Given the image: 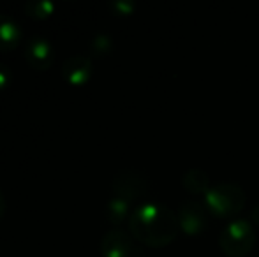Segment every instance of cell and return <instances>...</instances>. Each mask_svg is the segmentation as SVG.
Masks as SVG:
<instances>
[{"mask_svg": "<svg viewBox=\"0 0 259 257\" xmlns=\"http://www.w3.org/2000/svg\"><path fill=\"white\" fill-rule=\"evenodd\" d=\"M203 204L211 215L231 220V217L235 219L245 206V190L238 183H217L205 194Z\"/></svg>", "mask_w": 259, "mask_h": 257, "instance_id": "3", "label": "cell"}, {"mask_svg": "<svg viewBox=\"0 0 259 257\" xmlns=\"http://www.w3.org/2000/svg\"><path fill=\"white\" fill-rule=\"evenodd\" d=\"M111 46H113V39L108 34H97L92 39V42H90V53L97 57H103L111 49Z\"/></svg>", "mask_w": 259, "mask_h": 257, "instance_id": "13", "label": "cell"}, {"mask_svg": "<svg viewBox=\"0 0 259 257\" xmlns=\"http://www.w3.org/2000/svg\"><path fill=\"white\" fill-rule=\"evenodd\" d=\"M11 81H13V72L6 64L0 62V92L6 90L11 85Z\"/></svg>", "mask_w": 259, "mask_h": 257, "instance_id": "15", "label": "cell"}, {"mask_svg": "<svg viewBox=\"0 0 259 257\" xmlns=\"http://www.w3.org/2000/svg\"><path fill=\"white\" fill-rule=\"evenodd\" d=\"M127 224L131 236L152 248L169 245L180 231L178 215L160 201H145L138 204Z\"/></svg>", "mask_w": 259, "mask_h": 257, "instance_id": "1", "label": "cell"}, {"mask_svg": "<svg viewBox=\"0 0 259 257\" xmlns=\"http://www.w3.org/2000/svg\"><path fill=\"white\" fill-rule=\"evenodd\" d=\"M23 42V32L21 27L13 20L0 13V52H11L16 49Z\"/></svg>", "mask_w": 259, "mask_h": 257, "instance_id": "9", "label": "cell"}, {"mask_svg": "<svg viewBox=\"0 0 259 257\" xmlns=\"http://www.w3.org/2000/svg\"><path fill=\"white\" fill-rule=\"evenodd\" d=\"M133 210V202L127 199L116 197V195H111L106 202V217L113 226H120L122 222L129 220Z\"/></svg>", "mask_w": 259, "mask_h": 257, "instance_id": "11", "label": "cell"}, {"mask_svg": "<svg viewBox=\"0 0 259 257\" xmlns=\"http://www.w3.org/2000/svg\"><path fill=\"white\" fill-rule=\"evenodd\" d=\"M182 185L187 192H191L192 195H203L211 189V182L210 176L205 169L199 168H191L182 175Z\"/></svg>", "mask_w": 259, "mask_h": 257, "instance_id": "10", "label": "cell"}, {"mask_svg": "<svg viewBox=\"0 0 259 257\" xmlns=\"http://www.w3.org/2000/svg\"><path fill=\"white\" fill-rule=\"evenodd\" d=\"M23 9L34 20H46L55 13V4L52 0H28Z\"/></svg>", "mask_w": 259, "mask_h": 257, "instance_id": "12", "label": "cell"}, {"mask_svg": "<svg viewBox=\"0 0 259 257\" xmlns=\"http://www.w3.org/2000/svg\"><path fill=\"white\" fill-rule=\"evenodd\" d=\"M256 257H259V255H256Z\"/></svg>", "mask_w": 259, "mask_h": 257, "instance_id": "18", "label": "cell"}, {"mask_svg": "<svg viewBox=\"0 0 259 257\" xmlns=\"http://www.w3.org/2000/svg\"><path fill=\"white\" fill-rule=\"evenodd\" d=\"M134 238L131 233L120 229V227H113L103 236L101 240V255L103 257H131V252L134 248L133 243Z\"/></svg>", "mask_w": 259, "mask_h": 257, "instance_id": "8", "label": "cell"}, {"mask_svg": "<svg viewBox=\"0 0 259 257\" xmlns=\"http://www.w3.org/2000/svg\"><path fill=\"white\" fill-rule=\"evenodd\" d=\"M109 9L118 16H131L136 9V4L133 0H115V2L109 4Z\"/></svg>", "mask_w": 259, "mask_h": 257, "instance_id": "14", "label": "cell"}, {"mask_svg": "<svg viewBox=\"0 0 259 257\" xmlns=\"http://www.w3.org/2000/svg\"><path fill=\"white\" fill-rule=\"evenodd\" d=\"M6 215V197H4L2 190H0V219Z\"/></svg>", "mask_w": 259, "mask_h": 257, "instance_id": "17", "label": "cell"}, {"mask_svg": "<svg viewBox=\"0 0 259 257\" xmlns=\"http://www.w3.org/2000/svg\"><path fill=\"white\" fill-rule=\"evenodd\" d=\"M256 245V226L245 217L228 220L219 233V247L229 257H245Z\"/></svg>", "mask_w": 259, "mask_h": 257, "instance_id": "2", "label": "cell"}, {"mask_svg": "<svg viewBox=\"0 0 259 257\" xmlns=\"http://www.w3.org/2000/svg\"><path fill=\"white\" fill-rule=\"evenodd\" d=\"M94 71L92 59L87 55H71L62 64V79L72 86H83L90 81Z\"/></svg>", "mask_w": 259, "mask_h": 257, "instance_id": "7", "label": "cell"}, {"mask_svg": "<svg viewBox=\"0 0 259 257\" xmlns=\"http://www.w3.org/2000/svg\"><path fill=\"white\" fill-rule=\"evenodd\" d=\"M25 60L35 71H46L55 60L53 44L41 35H32L25 41Z\"/></svg>", "mask_w": 259, "mask_h": 257, "instance_id": "6", "label": "cell"}, {"mask_svg": "<svg viewBox=\"0 0 259 257\" xmlns=\"http://www.w3.org/2000/svg\"><path fill=\"white\" fill-rule=\"evenodd\" d=\"M147 192V178L136 169H122L115 175L111 183V195L134 202Z\"/></svg>", "mask_w": 259, "mask_h": 257, "instance_id": "4", "label": "cell"}, {"mask_svg": "<svg viewBox=\"0 0 259 257\" xmlns=\"http://www.w3.org/2000/svg\"><path fill=\"white\" fill-rule=\"evenodd\" d=\"M177 215L178 224H180V231H184L189 236H198V234H201L206 229L208 212L205 204L196 201V199L182 202Z\"/></svg>", "mask_w": 259, "mask_h": 257, "instance_id": "5", "label": "cell"}, {"mask_svg": "<svg viewBox=\"0 0 259 257\" xmlns=\"http://www.w3.org/2000/svg\"><path fill=\"white\" fill-rule=\"evenodd\" d=\"M250 222L256 227H259V202L252 208V212H250Z\"/></svg>", "mask_w": 259, "mask_h": 257, "instance_id": "16", "label": "cell"}]
</instances>
